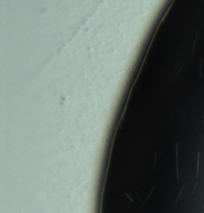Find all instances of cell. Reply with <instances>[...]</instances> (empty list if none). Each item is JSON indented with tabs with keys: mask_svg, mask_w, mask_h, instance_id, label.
<instances>
[{
	"mask_svg": "<svg viewBox=\"0 0 204 213\" xmlns=\"http://www.w3.org/2000/svg\"><path fill=\"white\" fill-rule=\"evenodd\" d=\"M184 186H185V183H183V185L181 186V188H180V192L178 193V196H177V199L175 200V204H177V202H178V200H179V198H180V196H181V193L183 192V189H184Z\"/></svg>",
	"mask_w": 204,
	"mask_h": 213,
	"instance_id": "3",
	"label": "cell"
},
{
	"mask_svg": "<svg viewBox=\"0 0 204 213\" xmlns=\"http://www.w3.org/2000/svg\"><path fill=\"white\" fill-rule=\"evenodd\" d=\"M199 158H200V152H198L197 153V162H196V173H195L196 180L198 179V173H199Z\"/></svg>",
	"mask_w": 204,
	"mask_h": 213,
	"instance_id": "2",
	"label": "cell"
},
{
	"mask_svg": "<svg viewBox=\"0 0 204 213\" xmlns=\"http://www.w3.org/2000/svg\"><path fill=\"white\" fill-rule=\"evenodd\" d=\"M202 121H203V127H204V116L202 115Z\"/></svg>",
	"mask_w": 204,
	"mask_h": 213,
	"instance_id": "4",
	"label": "cell"
},
{
	"mask_svg": "<svg viewBox=\"0 0 204 213\" xmlns=\"http://www.w3.org/2000/svg\"><path fill=\"white\" fill-rule=\"evenodd\" d=\"M202 209H204V202H203V205H202Z\"/></svg>",
	"mask_w": 204,
	"mask_h": 213,
	"instance_id": "5",
	"label": "cell"
},
{
	"mask_svg": "<svg viewBox=\"0 0 204 213\" xmlns=\"http://www.w3.org/2000/svg\"><path fill=\"white\" fill-rule=\"evenodd\" d=\"M175 170H176V180H179V165H178V143H175Z\"/></svg>",
	"mask_w": 204,
	"mask_h": 213,
	"instance_id": "1",
	"label": "cell"
}]
</instances>
